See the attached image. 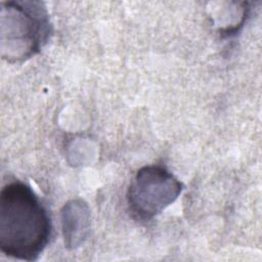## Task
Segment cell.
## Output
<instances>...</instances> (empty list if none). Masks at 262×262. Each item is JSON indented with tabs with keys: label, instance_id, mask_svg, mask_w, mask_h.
<instances>
[{
	"label": "cell",
	"instance_id": "cell-1",
	"mask_svg": "<svg viewBox=\"0 0 262 262\" xmlns=\"http://www.w3.org/2000/svg\"><path fill=\"white\" fill-rule=\"evenodd\" d=\"M51 233L49 214L34 190L20 181L4 185L0 192L1 252L18 260H37Z\"/></svg>",
	"mask_w": 262,
	"mask_h": 262
},
{
	"label": "cell",
	"instance_id": "cell-2",
	"mask_svg": "<svg viewBox=\"0 0 262 262\" xmlns=\"http://www.w3.org/2000/svg\"><path fill=\"white\" fill-rule=\"evenodd\" d=\"M0 16L1 55L8 61L34 56L52 34L49 14L42 2H2Z\"/></svg>",
	"mask_w": 262,
	"mask_h": 262
},
{
	"label": "cell",
	"instance_id": "cell-3",
	"mask_svg": "<svg viewBox=\"0 0 262 262\" xmlns=\"http://www.w3.org/2000/svg\"><path fill=\"white\" fill-rule=\"evenodd\" d=\"M182 183L165 167L144 166L133 177L127 191L132 215L142 221L152 219L180 194Z\"/></svg>",
	"mask_w": 262,
	"mask_h": 262
},
{
	"label": "cell",
	"instance_id": "cell-4",
	"mask_svg": "<svg viewBox=\"0 0 262 262\" xmlns=\"http://www.w3.org/2000/svg\"><path fill=\"white\" fill-rule=\"evenodd\" d=\"M85 206H83L84 208ZM83 208L80 214H74L73 205L64 206V212L62 213V230L64 239H72L70 246H77L79 238L80 243L82 238L85 237L84 231L88 228V214L84 213Z\"/></svg>",
	"mask_w": 262,
	"mask_h": 262
}]
</instances>
